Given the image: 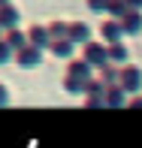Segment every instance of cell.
Returning <instances> with one entry per match:
<instances>
[{
    "label": "cell",
    "mask_w": 142,
    "mask_h": 148,
    "mask_svg": "<svg viewBox=\"0 0 142 148\" xmlns=\"http://www.w3.org/2000/svg\"><path fill=\"white\" fill-rule=\"evenodd\" d=\"M97 79L106 85V88H112V85H118V82H121V66H115V64H106L103 70H100V76H97Z\"/></svg>",
    "instance_id": "15"
},
{
    "label": "cell",
    "mask_w": 142,
    "mask_h": 148,
    "mask_svg": "<svg viewBox=\"0 0 142 148\" xmlns=\"http://www.w3.org/2000/svg\"><path fill=\"white\" fill-rule=\"evenodd\" d=\"M64 76H67V79H76V82H82V85H88V82L94 79V76H91V66H88L82 58L67 60V73H64Z\"/></svg>",
    "instance_id": "6"
},
{
    "label": "cell",
    "mask_w": 142,
    "mask_h": 148,
    "mask_svg": "<svg viewBox=\"0 0 142 148\" xmlns=\"http://www.w3.org/2000/svg\"><path fill=\"white\" fill-rule=\"evenodd\" d=\"M15 64L21 66V70H36V66L43 64V51L33 49V45H27V49H21L15 55Z\"/></svg>",
    "instance_id": "7"
},
{
    "label": "cell",
    "mask_w": 142,
    "mask_h": 148,
    "mask_svg": "<svg viewBox=\"0 0 142 148\" xmlns=\"http://www.w3.org/2000/svg\"><path fill=\"white\" fill-rule=\"evenodd\" d=\"M106 49H109V64H115V66H127V60H130V49H127L124 42L106 45Z\"/></svg>",
    "instance_id": "12"
},
{
    "label": "cell",
    "mask_w": 142,
    "mask_h": 148,
    "mask_svg": "<svg viewBox=\"0 0 142 148\" xmlns=\"http://www.w3.org/2000/svg\"><path fill=\"white\" fill-rule=\"evenodd\" d=\"M64 91H67V94H85V85L76 82V79H67V76H64Z\"/></svg>",
    "instance_id": "18"
},
{
    "label": "cell",
    "mask_w": 142,
    "mask_h": 148,
    "mask_svg": "<svg viewBox=\"0 0 142 148\" xmlns=\"http://www.w3.org/2000/svg\"><path fill=\"white\" fill-rule=\"evenodd\" d=\"M9 60H15V51L6 45V39H0V64H9Z\"/></svg>",
    "instance_id": "19"
},
{
    "label": "cell",
    "mask_w": 142,
    "mask_h": 148,
    "mask_svg": "<svg viewBox=\"0 0 142 148\" xmlns=\"http://www.w3.org/2000/svg\"><path fill=\"white\" fill-rule=\"evenodd\" d=\"M49 33H51V42H58V39H70V21H51L49 24Z\"/></svg>",
    "instance_id": "16"
},
{
    "label": "cell",
    "mask_w": 142,
    "mask_h": 148,
    "mask_svg": "<svg viewBox=\"0 0 142 148\" xmlns=\"http://www.w3.org/2000/svg\"><path fill=\"white\" fill-rule=\"evenodd\" d=\"M109 18H115V21H121V18L130 12V6H127V0H109Z\"/></svg>",
    "instance_id": "17"
},
{
    "label": "cell",
    "mask_w": 142,
    "mask_h": 148,
    "mask_svg": "<svg viewBox=\"0 0 142 148\" xmlns=\"http://www.w3.org/2000/svg\"><path fill=\"white\" fill-rule=\"evenodd\" d=\"M6 3H12V0H0V6H6Z\"/></svg>",
    "instance_id": "24"
},
{
    "label": "cell",
    "mask_w": 142,
    "mask_h": 148,
    "mask_svg": "<svg viewBox=\"0 0 142 148\" xmlns=\"http://www.w3.org/2000/svg\"><path fill=\"white\" fill-rule=\"evenodd\" d=\"M82 60L88 66L103 70V66L109 64V49H106V42H103V39H91L88 45H82Z\"/></svg>",
    "instance_id": "1"
},
{
    "label": "cell",
    "mask_w": 142,
    "mask_h": 148,
    "mask_svg": "<svg viewBox=\"0 0 142 148\" xmlns=\"http://www.w3.org/2000/svg\"><path fill=\"white\" fill-rule=\"evenodd\" d=\"M49 51H51L58 60H73V51H76V45H73L70 39H58V42H51V45H49Z\"/></svg>",
    "instance_id": "13"
},
{
    "label": "cell",
    "mask_w": 142,
    "mask_h": 148,
    "mask_svg": "<svg viewBox=\"0 0 142 148\" xmlns=\"http://www.w3.org/2000/svg\"><path fill=\"white\" fill-rule=\"evenodd\" d=\"M85 6L91 12H106V9H109V0H85Z\"/></svg>",
    "instance_id": "20"
},
{
    "label": "cell",
    "mask_w": 142,
    "mask_h": 148,
    "mask_svg": "<svg viewBox=\"0 0 142 148\" xmlns=\"http://www.w3.org/2000/svg\"><path fill=\"white\" fill-rule=\"evenodd\" d=\"M100 36H103V42L106 45H115V42H124V24L121 21H115V18H106L103 24H100Z\"/></svg>",
    "instance_id": "4"
},
{
    "label": "cell",
    "mask_w": 142,
    "mask_h": 148,
    "mask_svg": "<svg viewBox=\"0 0 142 148\" xmlns=\"http://www.w3.org/2000/svg\"><path fill=\"white\" fill-rule=\"evenodd\" d=\"M127 106H130V109H142V94H136V97H130V103H127Z\"/></svg>",
    "instance_id": "22"
},
{
    "label": "cell",
    "mask_w": 142,
    "mask_h": 148,
    "mask_svg": "<svg viewBox=\"0 0 142 148\" xmlns=\"http://www.w3.org/2000/svg\"><path fill=\"white\" fill-rule=\"evenodd\" d=\"M82 100H85V106H88V109H103V106H106V85L100 82L97 76H94L91 82L85 85Z\"/></svg>",
    "instance_id": "2"
},
{
    "label": "cell",
    "mask_w": 142,
    "mask_h": 148,
    "mask_svg": "<svg viewBox=\"0 0 142 148\" xmlns=\"http://www.w3.org/2000/svg\"><path fill=\"white\" fill-rule=\"evenodd\" d=\"M18 18H21V12H18L15 3L0 6V27H3V30H15L18 27Z\"/></svg>",
    "instance_id": "8"
},
{
    "label": "cell",
    "mask_w": 142,
    "mask_h": 148,
    "mask_svg": "<svg viewBox=\"0 0 142 148\" xmlns=\"http://www.w3.org/2000/svg\"><path fill=\"white\" fill-rule=\"evenodd\" d=\"M121 24H124L127 36H139L142 33V12H127V15L121 18Z\"/></svg>",
    "instance_id": "14"
},
{
    "label": "cell",
    "mask_w": 142,
    "mask_h": 148,
    "mask_svg": "<svg viewBox=\"0 0 142 148\" xmlns=\"http://www.w3.org/2000/svg\"><path fill=\"white\" fill-rule=\"evenodd\" d=\"M3 36H6V30H3V27H0V39H3Z\"/></svg>",
    "instance_id": "25"
},
{
    "label": "cell",
    "mask_w": 142,
    "mask_h": 148,
    "mask_svg": "<svg viewBox=\"0 0 142 148\" xmlns=\"http://www.w3.org/2000/svg\"><path fill=\"white\" fill-rule=\"evenodd\" d=\"M6 103H9V88L0 82V106H6Z\"/></svg>",
    "instance_id": "21"
},
{
    "label": "cell",
    "mask_w": 142,
    "mask_h": 148,
    "mask_svg": "<svg viewBox=\"0 0 142 148\" xmlns=\"http://www.w3.org/2000/svg\"><path fill=\"white\" fill-rule=\"evenodd\" d=\"M121 88H124L127 94H133V97H136L139 94V88H142V70L136 64H127V66H121Z\"/></svg>",
    "instance_id": "3"
},
{
    "label": "cell",
    "mask_w": 142,
    "mask_h": 148,
    "mask_svg": "<svg viewBox=\"0 0 142 148\" xmlns=\"http://www.w3.org/2000/svg\"><path fill=\"white\" fill-rule=\"evenodd\" d=\"M27 42L33 49H39V51H49V45H51L49 24H33V27H27Z\"/></svg>",
    "instance_id": "5"
},
{
    "label": "cell",
    "mask_w": 142,
    "mask_h": 148,
    "mask_svg": "<svg viewBox=\"0 0 142 148\" xmlns=\"http://www.w3.org/2000/svg\"><path fill=\"white\" fill-rule=\"evenodd\" d=\"M70 42L73 45H88L91 42V27L85 21H70Z\"/></svg>",
    "instance_id": "9"
},
{
    "label": "cell",
    "mask_w": 142,
    "mask_h": 148,
    "mask_svg": "<svg viewBox=\"0 0 142 148\" xmlns=\"http://www.w3.org/2000/svg\"><path fill=\"white\" fill-rule=\"evenodd\" d=\"M127 6H130V12H142V0H127Z\"/></svg>",
    "instance_id": "23"
},
{
    "label": "cell",
    "mask_w": 142,
    "mask_h": 148,
    "mask_svg": "<svg viewBox=\"0 0 142 148\" xmlns=\"http://www.w3.org/2000/svg\"><path fill=\"white\" fill-rule=\"evenodd\" d=\"M3 39H6V45H9L15 55H18L21 49H27V45H30V42H27V30H18V27H15V30H6Z\"/></svg>",
    "instance_id": "11"
},
{
    "label": "cell",
    "mask_w": 142,
    "mask_h": 148,
    "mask_svg": "<svg viewBox=\"0 0 142 148\" xmlns=\"http://www.w3.org/2000/svg\"><path fill=\"white\" fill-rule=\"evenodd\" d=\"M130 103V97H127V91L121 88V85H112V88H106V106L109 109H121V106Z\"/></svg>",
    "instance_id": "10"
}]
</instances>
